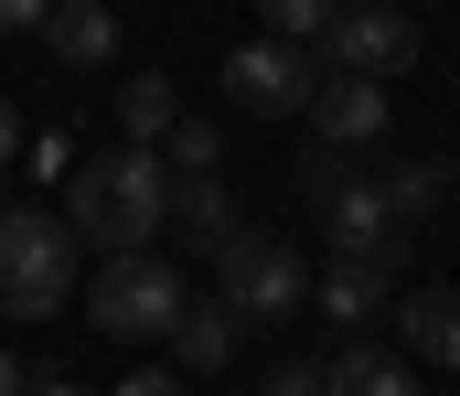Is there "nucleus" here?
Returning <instances> with one entry per match:
<instances>
[{"label": "nucleus", "mask_w": 460, "mask_h": 396, "mask_svg": "<svg viewBox=\"0 0 460 396\" xmlns=\"http://www.w3.org/2000/svg\"><path fill=\"white\" fill-rule=\"evenodd\" d=\"M65 225H75V247H97V258H139V247L172 225V172H161V150H97V161H75Z\"/></svg>", "instance_id": "1"}, {"label": "nucleus", "mask_w": 460, "mask_h": 396, "mask_svg": "<svg viewBox=\"0 0 460 396\" xmlns=\"http://www.w3.org/2000/svg\"><path fill=\"white\" fill-rule=\"evenodd\" d=\"M75 289V225L43 204H0V321H54Z\"/></svg>", "instance_id": "2"}, {"label": "nucleus", "mask_w": 460, "mask_h": 396, "mask_svg": "<svg viewBox=\"0 0 460 396\" xmlns=\"http://www.w3.org/2000/svg\"><path fill=\"white\" fill-rule=\"evenodd\" d=\"M75 300H86V321H97L108 343H150V332H172V321L193 311L182 268H172V258H150V247H139V258H108L86 289H75Z\"/></svg>", "instance_id": "3"}, {"label": "nucleus", "mask_w": 460, "mask_h": 396, "mask_svg": "<svg viewBox=\"0 0 460 396\" xmlns=\"http://www.w3.org/2000/svg\"><path fill=\"white\" fill-rule=\"evenodd\" d=\"M215 300H226L235 321H289L300 300H311V268H300V247L289 236H235L226 258H215Z\"/></svg>", "instance_id": "4"}, {"label": "nucleus", "mask_w": 460, "mask_h": 396, "mask_svg": "<svg viewBox=\"0 0 460 396\" xmlns=\"http://www.w3.org/2000/svg\"><path fill=\"white\" fill-rule=\"evenodd\" d=\"M311 97H322V54L311 43H235L226 54V108L235 119H311Z\"/></svg>", "instance_id": "5"}, {"label": "nucleus", "mask_w": 460, "mask_h": 396, "mask_svg": "<svg viewBox=\"0 0 460 396\" xmlns=\"http://www.w3.org/2000/svg\"><path fill=\"white\" fill-rule=\"evenodd\" d=\"M332 75H353V86H385V75H407L418 65V22L396 11V0H343L332 22H322V43H311Z\"/></svg>", "instance_id": "6"}, {"label": "nucleus", "mask_w": 460, "mask_h": 396, "mask_svg": "<svg viewBox=\"0 0 460 396\" xmlns=\"http://www.w3.org/2000/svg\"><path fill=\"white\" fill-rule=\"evenodd\" d=\"M43 54H54L65 75H97L118 54V11L108 0H54V11H43Z\"/></svg>", "instance_id": "7"}, {"label": "nucleus", "mask_w": 460, "mask_h": 396, "mask_svg": "<svg viewBox=\"0 0 460 396\" xmlns=\"http://www.w3.org/2000/svg\"><path fill=\"white\" fill-rule=\"evenodd\" d=\"M311 129H322V150H375V139H385V86L322 75V97H311Z\"/></svg>", "instance_id": "8"}, {"label": "nucleus", "mask_w": 460, "mask_h": 396, "mask_svg": "<svg viewBox=\"0 0 460 396\" xmlns=\"http://www.w3.org/2000/svg\"><path fill=\"white\" fill-rule=\"evenodd\" d=\"M235 343H246V321H235L226 300L204 289V300L172 321V375H226V365H235Z\"/></svg>", "instance_id": "9"}, {"label": "nucleus", "mask_w": 460, "mask_h": 396, "mask_svg": "<svg viewBox=\"0 0 460 396\" xmlns=\"http://www.w3.org/2000/svg\"><path fill=\"white\" fill-rule=\"evenodd\" d=\"M172 225L204 247V258H226L235 236H246V215H235V193H226V172H204V182H172Z\"/></svg>", "instance_id": "10"}, {"label": "nucleus", "mask_w": 460, "mask_h": 396, "mask_svg": "<svg viewBox=\"0 0 460 396\" xmlns=\"http://www.w3.org/2000/svg\"><path fill=\"white\" fill-rule=\"evenodd\" d=\"M407 365L460 375V289H407Z\"/></svg>", "instance_id": "11"}, {"label": "nucleus", "mask_w": 460, "mask_h": 396, "mask_svg": "<svg viewBox=\"0 0 460 396\" xmlns=\"http://www.w3.org/2000/svg\"><path fill=\"white\" fill-rule=\"evenodd\" d=\"M172 119H182L172 75H150V65H139V75L118 86V150H161V139H172Z\"/></svg>", "instance_id": "12"}, {"label": "nucleus", "mask_w": 460, "mask_h": 396, "mask_svg": "<svg viewBox=\"0 0 460 396\" xmlns=\"http://www.w3.org/2000/svg\"><path fill=\"white\" fill-rule=\"evenodd\" d=\"M322 386H332V396H418V365H407V354L353 343V354H332V365H322Z\"/></svg>", "instance_id": "13"}, {"label": "nucleus", "mask_w": 460, "mask_h": 396, "mask_svg": "<svg viewBox=\"0 0 460 396\" xmlns=\"http://www.w3.org/2000/svg\"><path fill=\"white\" fill-rule=\"evenodd\" d=\"M385 278H396V268H375V258H332L322 278H311V300H322L332 321H375V300H385Z\"/></svg>", "instance_id": "14"}, {"label": "nucleus", "mask_w": 460, "mask_h": 396, "mask_svg": "<svg viewBox=\"0 0 460 396\" xmlns=\"http://www.w3.org/2000/svg\"><path fill=\"white\" fill-rule=\"evenodd\" d=\"M375 193H385V215H396V225H429V215H439V193H450V161H396V172H375Z\"/></svg>", "instance_id": "15"}, {"label": "nucleus", "mask_w": 460, "mask_h": 396, "mask_svg": "<svg viewBox=\"0 0 460 396\" xmlns=\"http://www.w3.org/2000/svg\"><path fill=\"white\" fill-rule=\"evenodd\" d=\"M226 161V119H172V139H161V172L172 182H204Z\"/></svg>", "instance_id": "16"}, {"label": "nucleus", "mask_w": 460, "mask_h": 396, "mask_svg": "<svg viewBox=\"0 0 460 396\" xmlns=\"http://www.w3.org/2000/svg\"><path fill=\"white\" fill-rule=\"evenodd\" d=\"M332 11H343V0H257V32H268V43H322Z\"/></svg>", "instance_id": "17"}, {"label": "nucleus", "mask_w": 460, "mask_h": 396, "mask_svg": "<svg viewBox=\"0 0 460 396\" xmlns=\"http://www.w3.org/2000/svg\"><path fill=\"white\" fill-rule=\"evenodd\" d=\"M257 396H332V386H322V365H311V354H279V365L257 375Z\"/></svg>", "instance_id": "18"}, {"label": "nucleus", "mask_w": 460, "mask_h": 396, "mask_svg": "<svg viewBox=\"0 0 460 396\" xmlns=\"http://www.w3.org/2000/svg\"><path fill=\"white\" fill-rule=\"evenodd\" d=\"M343 182H353V172H343V150H322V139H311V150H300V193H311V204H332Z\"/></svg>", "instance_id": "19"}, {"label": "nucleus", "mask_w": 460, "mask_h": 396, "mask_svg": "<svg viewBox=\"0 0 460 396\" xmlns=\"http://www.w3.org/2000/svg\"><path fill=\"white\" fill-rule=\"evenodd\" d=\"M118 396H182V375L172 365H139V375H118Z\"/></svg>", "instance_id": "20"}, {"label": "nucleus", "mask_w": 460, "mask_h": 396, "mask_svg": "<svg viewBox=\"0 0 460 396\" xmlns=\"http://www.w3.org/2000/svg\"><path fill=\"white\" fill-rule=\"evenodd\" d=\"M43 11L54 0H0V32H43Z\"/></svg>", "instance_id": "21"}, {"label": "nucleus", "mask_w": 460, "mask_h": 396, "mask_svg": "<svg viewBox=\"0 0 460 396\" xmlns=\"http://www.w3.org/2000/svg\"><path fill=\"white\" fill-rule=\"evenodd\" d=\"M11 150H22V108L0 97V161H11Z\"/></svg>", "instance_id": "22"}, {"label": "nucleus", "mask_w": 460, "mask_h": 396, "mask_svg": "<svg viewBox=\"0 0 460 396\" xmlns=\"http://www.w3.org/2000/svg\"><path fill=\"white\" fill-rule=\"evenodd\" d=\"M22 396H97V386H75V375H43V386H22Z\"/></svg>", "instance_id": "23"}, {"label": "nucleus", "mask_w": 460, "mask_h": 396, "mask_svg": "<svg viewBox=\"0 0 460 396\" xmlns=\"http://www.w3.org/2000/svg\"><path fill=\"white\" fill-rule=\"evenodd\" d=\"M0 396H22V365H11V354H0Z\"/></svg>", "instance_id": "24"}]
</instances>
